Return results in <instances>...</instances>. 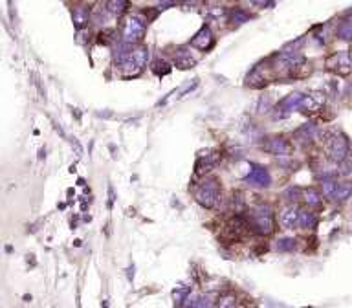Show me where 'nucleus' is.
I'll use <instances>...</instances> for the list:
<instances>
[{
    "label": "nucleus",
    "instance_id": "f257e3e1",
    "mask_svg": "<svg viewBox=\"0 0 352 308\" xmlns=\"http://www.w3.org/2000/svg\"><path fill=\"white\" fill-rule=\"evenodd\" d=\"M325 149H327V156L330 162L343 164L348 156V140L341 132H332L325 140Z\"/></svg>",
    "mask_w": 352,
    "mask_h": 308
},
{
    "label": "nucleus",
    "instance_id": "f03ea898",
    "mask_svg": "<svg viewBox=\"0 0 352 308\" xmlns=\"http://www.w3.org/2000/svg\"><path fill=\"white\" fill-rule=\"evenodd\" d=\"M250 226L259 235H270L273 231V213L268 206H259L250 213Z\"/></svg>",
    "mask_w": 352,
    "mask_h": 308
},
{
    "label": "nucleus",
    "instance_id": "7ed1b4c3",
    "mask_svg": "<svg viewBox=\"0 0 352 308\" xmlns=\"http://www.w3.org/2000/svg\"><path fill=\"white\" fill-rule=\"evenodd\" d=\"M149 61V48L147 46H138L136 50H132L131 55L127 57V61L121 64L123 68V75L125 77H136L138 73H141Z\"/></svg>",
    "mask_w": 352,
    "mask_h": 308
},
{
    "label": "nucleus",
    "instance_id": "20e7f679",
    "mask_svg": "<svg viewBox=\"0 0 352 308\" xmlns=\"http://www.w3.org/2000/svg\"><path fill=\"white\" fill-rule=\"evenodd\" d=\"M145 28H147V20L140 15H131L123 24V41L129 44L140 43L145 35Z\"/></svg>",
    "mask_w": 352,
    "mask_h": 308
},
{
    "label": "nucleus",
    "instance_id": "39448f33",
    "mask_svg": "<svg viewBox=\"0 0 352 308\" xmlns=\"http://www.w3.org/2000/svg\"><path fill=\"white\" fill-rule=\"evenodd\" d=\"M194 198H197V202L202 207H215L218 200H220V185H218V182L217 180L204 182L194 192Z\"/></svg>",
    "mask_w": 352,
    "mask_h": 308
},
{
    "label": "nucleus",
    "instance_id": "423d86ee",
    "mask_svg": "<svg viewBox=\"0 0 352 308\" xmlns=\"http://www.w3.org/2000/svg\"><path fill=\"white\" fill-rule=\"evenodd\" d=\"M327 68L334 70L339 75H347V73L352 72V55L347 52L334 53L332 57L327 59Z\"/></svg>",
    "mask_w": 352,
    "mask_h": 308
},
{
    "label": "nucleus",
    "instance_id": "0eeeda50",
    "mask_svg": "<svg viewBox=\"0 0 352 308\" xmlns=\"http://www.w3.org/2000/svg\"><path fill=\"white\" fill-rule=\"evenodd\" d=\"M301 99H303V94H301V92L288 94L285 99H281L279 105H277V108H275V110H277V112H275V118L279 120V118H286V115H290L294 108H297V106H299Z\"/></svg>",
    "mask_w": 352,
    "mask_h": 308
},
{
    "label": "nucleus",
    "instance_id": "6e6552de",
    "mask_svg": "<svg viewBox=\"0 0 352 308\" xmlns=\"http://www.w3.org/2000/svg\"><path fill=\"white\" fill-rule=\"evenodd\" d=\"M262 149L266 152L273 154V156H290L292 154V143L285 138H270L268 141L262 143Z\"/></svg>",
    "mask_w": 352,
    "mask_h": 308
},
{
    "label": "nucleus",
    "instance_id": "1a4fd4ad",
    "mask_svg": "<svg viewBox=\"0 0 352 308\" xmlns=\"http://www.w3.org/2000/svg\"><path fill=\"white\" fill-rule=\"evenodd\" d=\"M323 105H325V92H312L308 96H303L297 108L301 112H304V114H312V112H318Z\"/></svg>",
    "mask_w": 352,
    "mask_h": 308
},
{
    "label": "nucleus",
    "instance_id": "9d476101",
    "mask_svg": "<svg viewBox=\"0 0 352 308\" xmlns=\"http://www.w3.org/2000/svg\"><path fill=\"white\" fill-rule=\"evenodd\" d=\"M246 182L250 185H257V187H268L271 183V176L268 173V169L262 167V165H251V171L246 176Z\"/></svg>",
    "mask_w": 352,
    "mask_h": 308
},
{
    "label": "nucleus",
    "instance_id": "9b49d317",
    "mask_svg": "<svg viewBox=\"0 0 352 308\" xmlns=\"http://www.w3.org/2000/svg\"><path fill=\"white\" fill-rule=\"evenodd\" d=\"M279 224L283 229H294L297 224H299V211L295 206H290L286 209H283L279 217Z\"/></svg>",
    "mask_w": 352,
    "mask_h": 308
},
{
    "label": "nucleus",
    "instance_id": "f8f14e48",
    "mask_svg": "<svg viewBox=\"0 0 352 308\" xmlns=\"http://www.w3.org/2000/svg\"><path fill=\"white\" fill-rule=\"evenodd\" d=\"M218 158H220V156H218L217 152L200 154V156H198V160H197V174H198V176H202V174L209 173V171L217 165Z\"/></svg>",
    "mask_w": 352,
    "mask_h": 308
},
{
    "label": "nucleus",
    "instance_id": "ddd939ff",
    "mask_svg": "<svg viewBox=\"0 0 352 308\" xmlns=\"http://www.w3.org/2000/svg\"><path fill=\"white\" fill-rule=\"evenodd\" d=\"M191 46H193V48L202 50V52H206V50L211 48V46H213V33H211V29L204 26V28L200 29V31H198V33L193 37V41H191Z\"/></svg>",
    "mask_w": 352,
    "mask_h": 308
},
{
    "label": "nucleus",
    "instance_id": "4468645a",
    "mask_svg": "<svg viewBox=\"0 0 352 308\" xmlns=\"http://www.w3.org/2000/svg\"><path fill=\"white\" fill-rule=\"evenodd\" d=\"M194 57L191 55V52H187L185 48H180L174 55V66L180 68V70H187V68L194 66Z\"/></svg>",
    "mask_w": 352,
    "mask_h": 308
},
{
    "label": "nucleus",
    "instance_id": "2eb2a0df",
    "mask_svg": "<svg viewBox=\"0 0 352 308\" xmlns=\"http://www.w3.org/2000/svg\"><path fill=\"white\" fill-rule=\"evenodd\" d=\"M350 195H352V183L343 182V183H338V187L334 191L332 198L336 202H345L347 198H350Z\"/></svg>",
    "mask_w": 352,
    "mask_h": 308
},
{
    "label": "nucleus",
    "instance_id": "dca6fc26",
    "mask_svg": "<svg viewBox=\"0 0 352 308\" xmlns=\"http://www.w3.org/2000/svg\"><path fill=\"white\" fill-rule=\"evenodd\" d=\"M295 136L301 138V140H314V138L318 136V127L314 125V123H304V125H301L299 129H297Z\"/></svg>",
    "mask_w": 352,
    "mask_h": 308
},
{
    "label": "nucleus",
    "instance_id": "f3484780",
    "mask_svg": "<svg viewBox=\"0 0 352 308\" xmlns=\"http://www.w3.org/2000/svg\"><path fill=\"white\" fill-rule=\"evenodd\" d=\"M316 222H318V218H316V215L312 211H308V209L299 211V224H297L299 227L310 229V227H316Z\"/></svg>",
    "mask_w": 352,
    "mask_h": 308
},
{
    "label": "nucleus",
    "instance_id": "a211bd4d",
    "mask_svg": "<svg viewBox=\"0 0 352 308\" xmlns=\"http://www.w3.org/2000/svg\"><path fill=\"white\" fill-rule=\"evenodd\" d=\"M127 8H129V2H127V0H108V2H106V10L114 15L125 13Z\"/></svg>",
    "mask_w": 352,
    "mask_h": 308
},
{
    "label": "nucleus",
    "instance_id": "6ab92c4d",
    "mask_svg": "<svg viewBox=\"0 0 352 308\" xmlns=\"http://www.w3.org/2000/svg\"><path fill=\"white\" fill-rule=\"evenodd\" d=\"M72 17H73V22H75V26L81 29L83 26L88 22V10H87V8H75Z\"/></svg>",
    "mask_w": 352,
    "mask_h": 308
},
{
    "label": "nucleus",
    "instance_id": "aec40b11",
    "mask_svg": "<svg viewBox=\"0 0 352 308\" xmlns=\"http://www.w3.org/2000/svg\"><path fill=\"white\" fill-rule=\"evenodd\" d=\"M338 37L343 41H352V19L343 20L338 28Z\"/></svg>",
    "mask_w": 352,
    "mask_h": 308
},
{
    "label": "nucleus",
    "instance_id": "412c9836",
    "mask_svg": "<svg viewBox=\"0 0 352 308\" xmlns=\"http://www.w3.org/2000/svg\"><path fill=\"white\" fill-rule=\"evenodd\" d=\"M336 187H338V183H336L334 178H323V182H321V192H323V197H332Z\"/></svg>",
    "mask_w": 352,
    "mask_h": 308
},
{
    "label": "nucleus",
    "instance_id": "4be33fe9",
    "mask_svg": "<svg viewBox=\"0 0 352 308\" xmlns=\"http://www.w3.org/2000/svg\"><path fill=\"white\" fill-rule=\"evenodd\" d=\"M304 200L308 206H319L321 204V192H318L316 189H308L304 191Z\"/></svg>",
    "mask_w": 352,
    "mask_h": 308
},
{
    "label": "nucleus",
    "instance_id": "5701e85b",
    "mask_svg": "<svg viewBox=\"0 0 352 308\" xmlns=\"http://www.w3.org/2000/svg\"><path fill=\"white\" fill-rule=\"evenodd\" d=\"M275 248L279 251H292L295 248V241L294 239H290V237H285V239H279V241H277Z\"/></svg>",
    "mask_w": 352,
    "mask_h": 308
},
{
    "label": "nucleus",
    "instance_id": "b1692460",
    "mask_svg": "<svg viewBox=\"0 0 352 308\" xmlns=\"http://www.w3.org/2000/svg\"><path fill=\"white\" fill-rule=\"evenodd\" d=\"M187 301V304H191V306H209L211 304L209 297H202V295H189Z\"/></svg>",
    "mask_w": 352,
    "mask_h": 308
},
{
    "label": "nucleus",
    "instance_id": "393cba45",
    "mask_svg": "<svg viewBox=\"0 0 352 308\" xmlns=\"http://www.w3.org/2000/svg\"><path fill=\"white\" fill-rule=\"evenodd\" d=\"M187 294H189V288H185V286H180V288H176L173 292V297L178 304H183V301H187Z\"/></svg>",
    "mask_w": 352,
    "mask_h": 308
},
{
    "label": "nucleus",
    "instance_id": "a878e982",
    "mask_svg": "<svg viewBox=\"0 0 352 308\" xmlns=\"http://www.w3.org/2000/svg\"><path fill=\"white\" fill-rule=\"evenodd\" d=\"M152 72L158 73V75H165V73L171 72V66L165 63V61H154V64H152Z\"/></svg>",
    "mask_w": 352,
    "mask_h": 308
},
{
    "label": "nucleus",
    "instance_id": "bb28decb",
    "mask_svg": "<svg viewBox=\"0 0 352 308\" xmlns=\"http://www.w3.org/2000/svg\"><path fill=\"white\" fill-rule=\"evenodd\" d=\"M299 197H301V191L297 187H288L285 191V198L286 200H290V202H295Z\"/></svg>",
    "mask_w": 352,
    "mask_h": 308
},
{
    "label": "nucleus",
    "instance_id": "cd10ccee",
    "mask_svg": "<svg viewBox=\"0 0 352 308\" xmlns=\"http://www.w3.org/2000/svg\"><path fill=\"white\" fill-rule=\"evenodd\" d=\"M270 106H271V99L268 96H264V97H261V101H259V114H264V112H268L270 110Z\"/></svg>",
    "mask_w": 352,
    "mask_h": 308
},
{
    "label": "nucleus",
    "instance_id": "c85d7f7f",
    "mask_svg": "<svg viewBox=\"0 0 352 308\" xmlns=\"http://www.w3.org/2000/svg\"><path fill=\"white\" fill-rule=\"evenodd\" d=\"M231 17H233V20H235L237 24H242V22H246V20H248V15H246V13H242L241 10L233 11Z\"/></svg>",
    "mask_w": 352,
    "mask_h": 308
},
{
    "label": "nucleus",
    "instance_id": "c756f323",
    "mask_svg": "<svg viewBox=\"0 0 352 308\" xmlns=\"http://www.w3.org/2000/svg\"><path fill=\"white\" fill-rule=\"evenodd\" d=\"M218 304H220V306H235V297H233V295H226V297H222L220 301H218Z\"/></svg>",
    "mask_w": 352,
    "mask_h": 308
},
{
    "label": "nucleus",
    "instance_id": "7c9ffc66",
    "mask_svg": "<svg viewBox=\"0 0 352 308\" xmlns=\"http://www.w3.org/2000/svg\"><path fill=\"white\" fill-rule=\"evenodd\" d=\"M176 2H187V0H176Z\"/></svg>",
    "mask_w": 352,
    "mask_h": 308
},
{
    "label": "nucleus",
    "instance_id": "2f4dec72",
    "mask_svg": "<svg viewBox=\"0 0 352 308\" xmlns=\"http://www.w3.org/2000/svg\"><path fill=\"white\" fill-rule=\"evenodd\" d=\"M350 55H352V50H350Z\"/></svg>",
    "mask_w": 352,
    "mask_h": 308
}]
</instances>
